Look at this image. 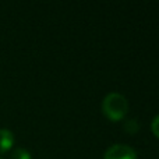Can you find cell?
<instances>
[{"mask_svg": "<svg viewBox=\"0 0 159 159\" xmlns=\"http://www.w3.org/2000/svg\"><path fill=\"white\" fill-rule=\"evenodd\" d=\"M11 159H32L31 154L25 148H16L11 152Z\"/></svg>", "mask_w": 159, "mask_h": 159, "instance_id": "cell-4", "label": "cell"}, {"mask_svg": "<svg viewBox=\"0 0 159 159\" xmlns=\"http://www.w3.org/2000/svg\"><path fill=\"white\" fill-rule=\"evenodd\" d=\"M14 145V134L7 129H0V154L10 151Z\"/></svg>", "mask_w": 159, "mask_h": 159, "instance_id": "cell-3", "label": "cell"}, {"mask_svg": "<svg viewBox=\"0 0 159 159\" xmlns=\"http://www.w3.org/2000/svg\"><path fill=\"white\" fill-rule=\"evenodd\" d=\"M103 159H137V154L126 144H115L106 149Z\"/></svg>", "mask_w": 159, "mask_h": 159, "instance_id": "cell-2", "label": "cell"}, {"mask_svg": "<svg viewBox=\"0 0 159 159\" xmlns=\"http://www.w3.org/2000/svg\"><path fill=\"white\" fill-rule=\"evenodd\" d=\"M151 130H152V133H154V134L159 138V115L155 116V119L152 120V123H151Z\"/></svg>", "mask_w": 159, "mask_h": 159, "instance_id": "cell-6", "label": "cell"}, {"mask_svg": "<svg viewBox=\"0 0 159 159\" xmlns=\"http://www.w3.org/2000/svg\"><path fill=\"white\" fill-rule=\"evenodd\" d=\"M129 110V102L126 96H123L119 92H112L105 96L102 102V112L107 119L113 121L121 120L127 115Z\"/></svg>", "mask_w": 159, "mask_h": 159, "instance_id": "cell-1", "label": "cell"}, {"mask_svg": "<svg viewBox=\"0 0 159 159\" xmlns=\"http://www.w3.org/2000/svg\"><path fill=\"white\" fill-rule=\"evenodd\" d=\"M124 129H126L129 133L134 134V133L137 131V129H138V124L135 123V120H129L126 124H124Z\"/></svg>", "mask_w": 159, "mask_h": 159, "instance_id": "cell-5", "label": "cell"}]
</instances>
